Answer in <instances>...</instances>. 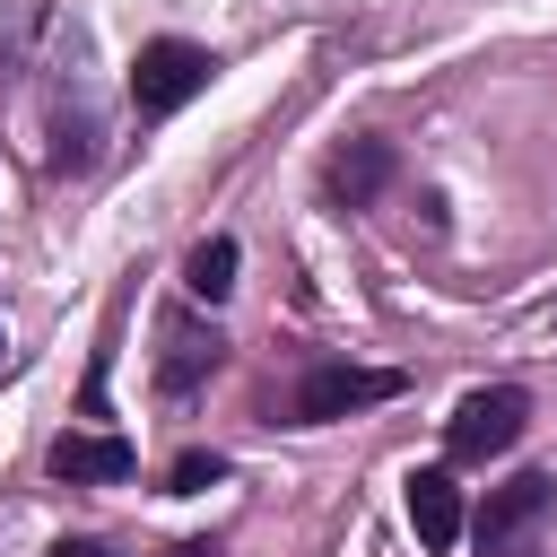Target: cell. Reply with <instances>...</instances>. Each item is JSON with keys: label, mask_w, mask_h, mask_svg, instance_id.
Here are the masks:
<instances>
[{"label": "cell", "mask_w": 557, "mask_h": 557, "mask_svg": "<svg viewBox=\"0 0 557 557\" xmlns=\"http://www.w3.org/2000/svg\"><path fill=\"white\" fill-rule=\"evenodd\" d=\"M165 557H209V548H200V540H174V548H165Z\"/></svg>", "instance_id": "12"}, {"label": "cell", "mask_w": 557, "mask_h": 557, "mask_svg": "<svg viewBox=\"0 0 557 557\" xmlns=\"http://www.w3.org/2000/svg\"><path fill=\"white\" fill-rule=\"evenodd\" d=\"M209 52L200 44H183V35H157V44H139V61H131V104L148 113V122H165V113H183L200 87H209Z\"/></svg>", "instance_id": "2"}, {"label": "cell", "mask_w": 557, "mask_h": 557, "mask_svg": "<svg viewBox=\"0 0 557 557\" xmlns=\"http://www.w3.org/2000/svg\"><path fill=\"white\" fill-rule=\"evenodd\" d=\"M235 261H244V252H235V235H209V244H191V261H183V287L218 305V296L235 287Z\"/></svg>", "instance_id": "9"}, {"label": "cell", "mask_w": 557, "mask_h": 557, "mask_svg": "<svg viewBox=\"0 0 557 557\" xmlns=\"http://www.w3.org/2000/svg\"><path fill=\"white\" fill-rule=\"evenodd\" d=\"M218 479H226L218 453H183V461H174V487H183V496H200V487H218Z\"/></svg>", "instance_id": "10"}, {"label": "cell", "mask_w": 557, "mask_h": 557, "mask_svg": "<svg viewBox=\"0 0 557 557\" xmlns=\"http://www.w3.org/2000/svg\"><path fill=\"white\" fill-rule=\"evenodd\" d=\"M374 400H400V374L392 366H313L296 383V418L305 426H331V418H357Z\"/></svg>", "instance_id": "4"}, {"label": "cell", "mask_w": 557, "mask_h": 557, "mask_svg": "<svg viewBox=\"0 0 557 557\" xmlns=\"http://www.w3.org/2000/svg\"><path fill=\"white\" fill-rule=\"evenodd\" d=\"M522 426H531V400H522L513 383H487V392H461V400H453L444 453H453V461H496V453L522 444Z\"/></svg>", "instance_id": "1"}, {"label": "cell", "mask_w": 557, "mask_h": 557, "mask_svg": "<svg viewBox=\"0 0 557 557\" xmlns=\"http://www.w3.org/2000/svg\"><path fill=\"white\" fill-rule=\"evenodd\" d=\"M392 165H400V157H392V139H348V148L322 165V191H331L339 209H366V200L392 183Z\"/></svg>", "instance_id": "5"}, {"label": "cell", "mask_w": 557, "mask_h": 557, "mask_svg": "<svg viewBox=\"0 0 557 557\" xmlns=\"http://www.w3.org/2000/svg\"><path fill=\"white\" fill-rule=\"evenodd\" d=\"M548 505H557V479L548 470H522V479L487 487V505H479V557H531Z\"/></svg>", "instance_id": "3"}, {"label": "cell", "mask_w": 557, "mask_h": 557, "mask_svg": "<svg viewBox=\"0 0 557 557\" xmlns=\"http://www.w3.org/2000/svg\"><path fill=\"white\" fill-rule=\"evenodd\" d=\"M409 531H418L426 548H453V540H461V487H453L444 470H418V479H409Z\"/></svg>", "instance_id": "7"}, {"label": "cell", "mask_w": 557, "mask_h": 557, "mask_svg": "<svg viewBox=\"0 0 557 557\" xmlns=\"http://www.w3.org/2000/svg\"><path fill=\"white\" fill-rule=\"evenodd\" d=\"M0 366H9V331H0Z\"/></svg>", "instance_id": "13"}, {"label": "cell", "mask_w": 557, "mask_h": 557, "mask_svg": "<svg viewBox=\"0 0 557 557\" xmlns=\"http://www.w3.org/2000/svg\"><path fill=\"white\" fill-rule=\"evenodd\" d=\"M131 470H139V453L122 435H61L52 444V479H70V487H113Z\"/></svg>", "instance_id": "6"}, {"label": "cell", "mask_w": 557, "mask_h": 557, "mask_svg": "<svg viewBox=\"0 0 557 557\" xmlns=\"http://www.w3.org/2000/svg\"><path fill=\"white\" fill-rule=\"evenodd\" d=\"M218 348H226L218 331H200V322H183V313H174V322H165V357H157V383H165V392H191V383L218 366Z\"/></svg>", "instance_id": "8"}, {"label": "cell", "mask_w": 557, "mask_h": 557, "mask_svg": "<svg viewBox=\"0 0 557 557\" xmlns=\"http://www.w3.org/2000/svg\"><path fill=\"white\" fill-rule=\"evenodd\" d=\"M52 557H113V548H104V540H61Z\"/></svg>", "instance_id": "11"}]
</instances>
